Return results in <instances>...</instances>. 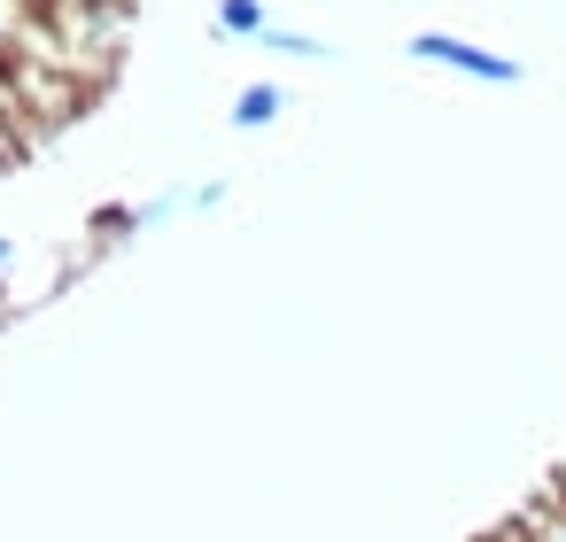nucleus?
<instances>
[{"label":"nucleus","instance_id":"obj_3","mask_svg":"<svg viewBox=\"0 0 566 542\" xmlns=\"http://www.w3.org/2000/svg\"><path fill=\"white\" fill-rule=\"evenodd\" d=\"M249 47H264V55H287V63H334V55H342L334 40H318V32H287L280 17H272V24H264Z\"/></svg>","mask_w":566,"mask_h":542},{"label":"nucleus","instance_id":"obj_4","mask_svg":"<svg viewBox=\"0 0 566 542\" xmlns=\"http://www.w3.org/2000/svg\"><path fill=\"white\" fill-rule=\"evenodd\" d=\"M210 24H218V40H241V47H249V40L272 24V9H264V0H218Z\"/></svg>","mask_w":566,"mask_h":542},{"label":"nucleus","instance_id":"obj_6","mask_svg":"<svg viewBox=\"0 0 566 542\" xmlns=\"http://www.w3.org/2000/svg\"><path fill=\"white\" fill-rule=\"evenodd\" d=\"M9 264H17V241H0V272H9Z\"/></svg>","mask_w":566,"mask_h":542},{"label":"nucleus","instance_id":"obj_7","mask_svg":"<svg viewBox=\"0 0 566 542\" xmlns=\"http://www.w3.org/2000/svg\"><path fill=\"white\" fill-rule=\"evenodd\" d=\"M0 32H9V24H0Z\"/></svg>","mask_w":566,"mask_h":542},{"label":"nucleus","instance_id":"obj_1","mask_svg":"<svg viewBox=\"0 0 566 542\" xmlns=\"http://www.w3.org/2000/svg\"><path fill=\"white\" fill-rule=\"evenodd\" d=\"M403 55H411V63H427V71H450V78H465V86H520V78H527V63H520V55L481 47V40H465V32H411V40H403Z\"/></svg>","mask_w":566,"mask_h":542},{"label":"nucleus","instance_id":"obj_2","mask_svg":"<svg viewBox=\"0 0 566 542\" xmlns=\"http://www.w3.org/2000/svg\"><path fill=\"white\" fill-rule=\"evenodd\" d=\"M280 117H287V86H280V78H249V86L233 94V109H226L233 132H264V125H280Z\"/></svg>","mask_w":566,"mask_h":542},{"label":"nucleus","instance_id":"obj_5","mask_svg":"<svg viewBox=\"0 0 566 542\" xmlns=\"http://www.w3.org/2000/svg\"><path fill=\"white\" fill-rule=\"evenodd\" d=\"M86 233H94V241H125V233H140V217H133V202H102Z\"/></svg>","mask_w":566,"mask_h":542}]
</instances>
